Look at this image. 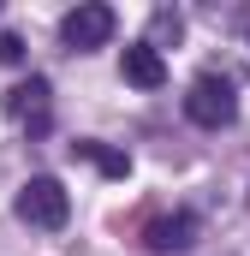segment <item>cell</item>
<instances>
[{
	"mask_svg": "<svg viewBox=\"0 0 250 256\" xmlns=\"http://www.w3.org/2000/svg\"><path fill=\"white\" fill-rule=\"evenodd\" d=\"M125 84H137V90H161V84H167V60H161L155 42L125 48Z\"/></svg>",
	"mask_w": 250,
	"mask_h": 256,
	"instance_id": "obj_6",
	"label": "cell"
},
{
	"mask_svg": "<svg viewBox=\"0 0 250 256\" xmlns=\"http://www.w3.org/2000/svg\"><path fill=\"white\" fill-rule=\"evenodd\" d=\"M196 214H161V220H149V232H143V244L155 256H173V250H190L196 244Z\"/></svg>",
	"mask_w": 250,
	"mask_h": 256,
	"instance_id": "obj_4",
	"label": "cell"
},
{
	"mask_svg": "<svg viewBox=\"0 0 250 256\" xmlns=\"http://www.w3.org/2000/svg\"><path fill=\"white\" fill-rule=\"evenodd\" d=\"M185 114L196 120V126H208V131H220V126H232V114H238V90L226 84V78H196L185 90Z\"/></svg>",
	"mask_w": 250,
	"mask_h": 256,
	"instance_id": "obj_2",
	"label": "cell"
},
{
	"mask_svg": "<svg viewBox=\"0 0 250 256\" xmlns=\"http://www.w3.org/2000/svg\"><path fill=\"white\" fill-rule=\"evenodd\" d=\"M48 96H54L48 78H30V84H18V90L6 96V108H12V120H24L30 131H42L48 126Z\"/></svg>",
	"mask_w": 250,
	"mask_h": 256,
	"instance_id": "obj_5",
	"label": "cell"
},
{
	"mask_svg": "<svg viewBox=\"0 0 250 256\" xmlns=\"http://www.w3.org/2000/svg\"><path fill=\"white\" fill-rule=\"evenodd\" d=\"M72 155H84V161H96L108 179H125L131 173V155H120V149H108V143H72Z\"/></svg>",
	"mask_w": 250,
	"mask_h": 256,
	"instance_id": "obj_7",
	"label": "cell"
},
{
	"mask_svg": "<svg viewBox=\"0 0 250 256\" xmlns=\"http://www.w3.org/2000/svg\"><path fill=\"white\" fill-rule=\"evenodd\" d=\"M12 214L24 220V226H66V214H72V196H66L60 179H48V173H36V179H24L18 196H12Z\"/></svg>",
	"mask_w": 250,
	"mask_h": 256,
	"instance_id": "obj_1",
	"label": "cell"
},
{
	"mask_svg": "<svg viewBox=\"0 0 250 256\" xmlns=\"http://www.w3.org/2000/svg\"><path fill=\"white\" fill-rule=\"evenodd\" d=\"M0 60H6V66H18V60H24V42H18V36H12V30H6V36H0Z\"/></svg>",
	"mask_w": 250,
	"mask_h": 256,
	"instance_id": "obj_8",
	"label": "cell"
},
{
	"mask_svg": "<svg viewBox=\"0 0 250 256\" xmlns=\"http://www.w3.org/2000/svg\"><path fill=\"white\" fill-rule=\"evenodd\" d=\"M108 36H114V6H96V0H90V6H72V12L60 18V42L78 48V54L102 48Z\"/></svg>",
	"mask_w": 250,
	"mask_h": 256,
	"instance_id": "obj_3",
	"label": "cell"
}]
</instances>
